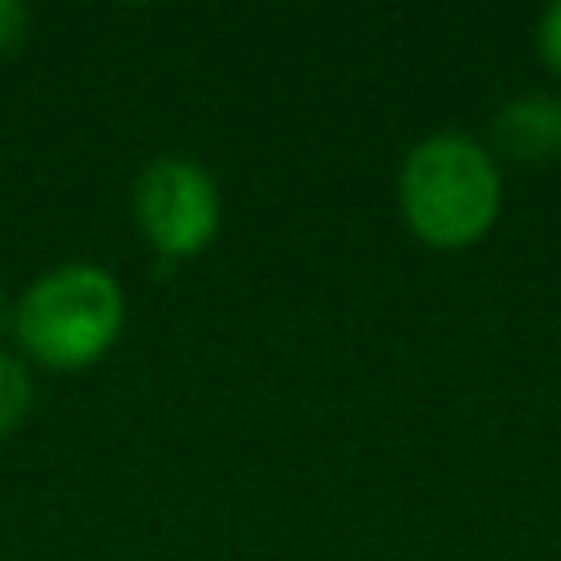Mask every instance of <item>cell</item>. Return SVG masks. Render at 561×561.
Listing matches in <instances>:
<instances>
[{"instance_id": "cell-1", "label": "cell", "mask_w": 561, "mask_h": 561, "mask_svg": "<svg viewBox=\"0 0 561 561\" xmlns=\"http://www.w3.org/2000/svg\"><path fill=\"white\" fill-rule=\"evenodd\" d=\"M394 193L412 237L434 250H465L491 232L504 202V175L478 136L443 127L403 153Z\"/></svg>"}, {"instance_id": "cell-2", "label": "cell", "mask_w": 561, "mask_h": 561, "mask_svg": "<svg viewBox=\"0 0 561 561\" xmlns=\"http://www.w3.org/2000/svg\"><path fill=\"white\" fill-rule=\"evenodd\" d=\"M127 320V294L101 263L70 259L39 272L13 302V337L44 368H88L110 355Z\"/></svg>"}, {"instance_id": "cell-3", "label": "cell", "mask_w": 561, "mask_h": 561, "mask_svg": "<svg viewBox=\"0 0 561 561\" xmlns=\"http://www.w3.org/2000/svg\"><path fill=\"white\" fill-rule=\"evenodd\" d=\"M131 215L162 259H193L219 237L224 193L206 162L188 153H162L136 175Z\"/></svg>"}, {"instance_id": "cell-4", "label": "cell", "mask_w": 561, "mask_h": 561, "mask_svg": "<svg viewBox=\"0 0 561 561\" xmlns=\"http://www.w3.org/2000/svg\"><path fill=\"white\" fill-rule=\"evenodd\" d=\"M495 149L517 162H548L561 153V96L530 88L508 96L491 118Z\"/></svg>"}, {"instance_id": "cell-5", "label": "cell", "mask_w": 561, "mask_h": 561, "mask_svg": "<svg viewBox=\"0 0 561 561\" xmlns=\"http://www.w3.org/2000/svg\"><path fill=\"white\" fill-rule=\"evenodd\" d=\"M31 403H35V381L26 359L13 351H0V438L26 421Z\"/></svg>"}, {"instance_id": "cell-6", "label": "cell", "mask_w": 561, "mask_h": 561, "mask_svg": "<svg viewBox=\"0 0 561 561\" xmlns=\"http://www.w3.org/2000/svg\"><path fill=\"white\" fill-rule=\"evenodd\" d=\"M535 48H539L543 66L561 75V0H552L539 13V22H535Z\"/></svg>"}, {"instance_id": "cell-7", "label": "cell", "mask_w": 561, "mask_h": 561, "mask_svg": "<svg viewBox=\"0 0 561 561\" xmlns=\"http://www.w3.org/2000/svg\"><path fill=\"white\" fill-rule=\"evenodd\" d=\"M31 31V9L22 0H0V57L18 53Z\"/></svg>"}, {"instance_id": "cell-8", "label": "cell", "mask_w": 561, "mask_h": 561, "mask_svg": "<svg viewBox=\"0 0 561 561\" xmlns=\"http://www.w3.org/2000/svg\"><path fill=\"white\" fill-rule=\"evenodd\" d=\"M9 320H13V307H9V302H4V294H0V333L9 329Z\"/></svg>"}]
</instances>
